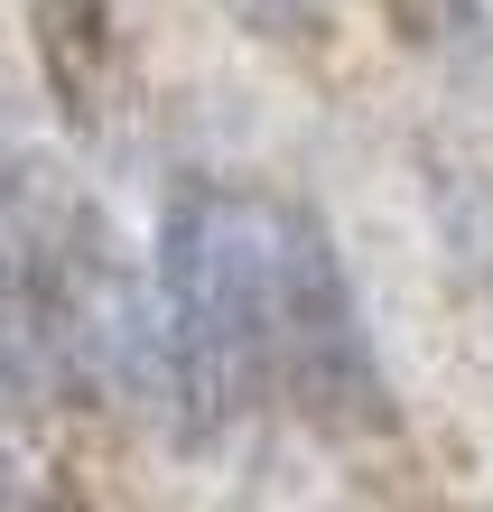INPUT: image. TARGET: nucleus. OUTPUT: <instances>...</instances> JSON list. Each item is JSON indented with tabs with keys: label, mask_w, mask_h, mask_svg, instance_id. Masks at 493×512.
I'll use <instances>...</instances> for the list:
<instances>
[{
	"label": "nucleus",
	"mask_w": 493,
	"mask_h": 512,
	"mask_svg": "<svg viewBox=\"0 0 493 512\" xmlns=\"http://www.w3.org/2000/svg\"><path fill=\"white\" fill-rule=\"evenodd\" d=\"M159 382L187 447H224L261 391L280 382L270 336V196L252 187H177L159 215Z\"/></svg>",
	"instance_id": "1"
},
{
	"label": "nucleus",
	"mask_w": 493,
	"mask_h": 512,
	"mask_svg": "<svg viewBox=\"0 0 493 512\" xmlns=\"http://www.w3.org/2000/svg\"><path fill=\"white\" fill-rule=\"evenodd\" d=\"M270 336H280V382L298 391V419L326 438H391V373L373 354L354 270L335 233L307 205H270Z\"/></svg>",
	"instance_id": "2"
},
{
	"label": "nucleus",
	"mask_w": 493,
	"mask_h": 512,
	"mask_svg": "<svg viewBox=\"0 0 493 512\" xmlns=\"http://www.w3.org/2000/svg\"><path fill=\"white\" fill-rule=\"evenodd\" d=\"M38 10V56H47V94L75 131H103L112 84H121V10L112 0H28Z\"/></svg>",
	"instance_id": "3"
},
{
	"label": "nucleus",
	"mask_w": 493,
	"mask_h": 512,
	"mask_svg": "<svg viewBox=\"0 0 493 512\" xmlns=\"http://www.w3.org/2000/svg\"><path fill=\"white\" fill-rule=\"evenodd\" d=\"M224 10L252 28V38H270V47H317L335 28V0H224Z\"/></svg>",
	"instance_id": "4"
}]
</instances>
